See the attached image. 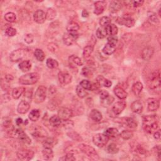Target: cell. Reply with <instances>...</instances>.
<instances>
[{"instance_id": "obj_40", "label": "cell", "mask_w": 161, "mask_h": 161, "mask_svg": "<svg viewBox=\"0 0 161 161\" xmlns=\"http://www.w3.org/2000/svg\"><path fill=\"white\" fill-rule=\"evenodd\" d=\"M5 19L6 21L10 23H13L16 21L17 17L16 14H15L13 12H8L5 14Z\"/></svg>"}, {"instance_id": "obj_1", "label": "cell", "mask_w": 161, "mask_h": 161, "mask_svg": "<svg viewBox=\"0 0 161 161\" xmlns=\"http://www.w3.org/2000/svg\"><path fill=\"white\" fill-rule=\"evenodd\" d=\"M143 128L148 134L154 133L158 128L156 115H147L143 118Z\"/></svg>"}, {"instance_id": "obj_62", "label": "cell", "mask_w": 161, "mask_h": 161, "mask_svg": "<svg viewBox=\"0 0 161 161\" xmlns=\"http://www.w3.org/2000/svg\"><path fill=\"white\" fill-rule=\"evenodd\" d=\"M56 93V88H55L53 86H52L49 88V93L51 95L55 94Z\"/></svg>"}, {"instance_id": "obj_46", "label": "cell", "mask_w": 161, "mask_h": 161, "mask_svg": "<svg viewBox=\"0 0 161 161\" xmlns=\"http://www.w3.org/2000/svg\"><path fill=\"white\" fill-rule=\"evenodd\" d=\"M125 124L127 127L131 128H134L137 127V122L133 118H126L125 121Z\"/></svg>"}, {"instance_id": "obj_8", "label": "cell", "mask_w": 161, "mask_h": 161, "mask_svg": "<svg viewBox=\"0 0 161 161\" xmlns=\"http://www.w3.org/2000/svg\"><path fill=\"white\" fill-rule=\"evenodd\" d=\"M79 34L76 32H67L63 35V42L67 46L72 45L74 42L78 39Z\"/></svg>"}, {"instance_id": "obj_33", "label": "cell", "mask_w": 161, "mask_h": 161, "mask_svg": "<svg viewBox=\"0 0 161 161\" xmlns=\"http://www.w3.org/2000/svg\"><path fill=\"white\" fill-rule=\"evenodd\" d=\"M40 117V112L39 110H33L29 113L28 118L32 121H37Z\"/></svg>"}, {"instance_id": "obj_27", "label": "cell", "mask_w": 161, "mask_h": 161, "mask_svg": "<svg viewBox=\"0 0 161 161\" xmlns=\"http://www.w3.org/2000/svg\"><path fill=\"white\" fill-rule=\"evenodd\" d=\"M115 49H116V46H114L108 43H107L103 49V52L106 55L110 56L113 54L114 51H115Z\"/></svg>"}, {"instance_id": "obj_24", "label": "cell", "mask_w": 161, "mask_h": 161, "mask_svg": "<svg viewBox=\"0 0 161 161\" xmlns=\"http://www.w3.org/2000/svg\"><path fill=\"white\" fill-rule=\"evenodd\" d=\"M25 91V88L24 87H18L14 88L12 91V97L15 99H18L24 94Z\"/></svg>"}, {"instance_id": "obj_45", "label": "cell", "mask_w": 161, "mask_h": 161, "mask_svg": "<svg viewBox=\"0 0 161 161\" xmlns=\"http://www.w3.org/2000/svg\"><path fill=\"white\" fill-rule=\"evenodd\" d=\"M107 151H108V152L110 153V154H114L118 152L119 149L118 148L117 145L116 144L111 143L108 145V147H107Z\"/></svg>"}, {"instance_id": "obj_2", "label": "cell", "mask_w": 161, "mask_h": 161, "mask_svg": "<svg viewBox=\"0 0 161 161\" xmlns=\"http://www.w3.org/2000/svg\"><path fill=\"white\" fill-rule=\"evenodd\" d=\"M40 79V75L37 72H32L21 76L19 82L23 85H32L38 82Z\"/></svg>"}, {"instance_id": "obj_7", "label": "cell", "mask_w": 161, "mask_h": 161, "mask_svg": "<svg viewBox=\"0 0 161 161\" xmlns=\"http://www.w3.org/2000/svg\"><path fill=\"white\" fill-rule=\"evenodd\" d=\"M27 51L25 49H19L13 51L10 55V59L13 63L18 62L21 60L26 55Z\"/></svg>"}, {"instance_id": "obj_61", "label": "cell", "mask_w": 161, "mask_h": 161, "mask_svg": "<svg viewBox=\"0 0 161 161\" xmlns=\"http://www.w3.org/2000/svg\"><path fill=\"white\" fill-rule=\"evenodd\" d=\"M14 79V78L13 77V76L10 75V74H7L6 76H5V80L7 81V82H10L11 81H13Z\"/></svg>"}, {"instance_id": "obj_25", "label": "cell", "mask_w": 161, "mask_h": 161, "mask_svg": "<svg viewBox=\"0 0 161 161\" xmlns=\"http://www.w3.org/2000/svg\"><path fill=\"white\" fill-rule=\"evenodd\" d=\"M19 69L22 72H28L31 69L32 64L28 60H24L19 64Z\"/></svg>"}, {"instance_id": "obj_10", "label": "cell", "mask_w": 161, "mask_h": 161, "mask_svg": "<svg viewBox=\"0 0 161 161\" xmlns=\"http://www.w3.org/2000/svg\"><path fill=\"white\" fill-rule=\"evenodd\" d=\"M17 155L18 158L21 160H30L34 156V152L31 150L28 149H20L19 150Z\"/></svg>"}, {"instance_id": "obj_3", "label": "cell", "mask_w": 161, "mask_h": 161, "mask_svg": "<svg viewBox=\"0 0 161 161\" xmlns=\"http://www.w3.org/2000/svg\"><path fill=\"white\" fill-rule=\"evenodd\" d=\"M79 149L82 153L86 154L91 160H99V157L98 153L96 152V150L91 146H89V145L86 144L81 143L79 145Z\"/></svg>"}, {"instance_id": "obj_55", "label": "cell", "mask_w": 161, "mask_h": 161, "mask_svg": "<svg viewBox=\"0 0 161 161\" xmlns=\"http://www.w3.org/2000/svg\"><path fill=\"white\" fill-rule=\"evenodd\" d=\"M60 160H76V158L74 157V155L72 154H71V153H69V154H66L64 157H63V158L60 159Z\"/></svg>"}, {"instance_id": "obj_37", "label": "cell", "mask_w": 161, "mask_h": 161, "mask_svg": "<svg viewBox=\"0 0 161 161\" xmlns=\"http://www.w3.org/2000/svg\"><path fill=\"white\" fill-rule=\"evenodd\" d=\"M34 56H35V58L37 59V60L40 61V62H42L43 60H44L45 57V53L43 52V50L41 49H37L35 50Z\"/></svg>"}, {"instance_id": "obj_32", "label": "cell", "mask_w": 161, "mask_h": 161, "mask_svg": "<svg viewBox=\"0 0 161 161\" xmlns=\"http://www.w3.org/2000/svg\"><path fill=\"white\" fill-rule=\"evenodd\" d=\"M107 34L110 35H116L118 32V28L114 24H110L106 27Z\"/></svg>"}, {"instance_id": "obj_6", "label": "cell", "mask_w": 161, "mask_h": 161, "mask_svg": "<svg viewBox=\"0 0 161 161\" xmlns=\"http://www.w3.org/2000/svg\"><path fill=\"white\" fill-rule=\"evenodd\" d=\"M109 139L104 134H98L93 137V142L97 147L101 148L108 143Z\"/></svg>"}, {"instance_id": "obj_26", "label": "cell", "mask_w": 161, "mask_h": 161, "mask_svg": "<svg viewBox=\"0 0 161 161\" xmlns=\"http://www.w3.org/2000/svg\"><path fill=\"white\" fill-rule=\"evenodd\" d=\"M42 154L45 160H51L53 157V153L52 148H44L42 150Z\"/></svg>"}, {"instance_id": "obj_58", "label": "cell", "mask_w": 161, "mask_h": 161, "mask_svg": "<svg viewBox=\"0 0 161 161\" xmlns=\"http://www.w3.org/2000/svg\"><path fill=\"white\" fill-rule=\"evenodd\" d=\"M99 96H100V99L102 100V99H105L106 98H108L110 96V95L108 93V92H107L106 91L103 90V91H101L100 92V94H99Z\"/></svg>"}, {"instance_id": "obj_4", "label": "cell", "mask_w": 161, "mask_h": 161, "mask_svg": "<svg viewBox=\"0 0 161 161\" xmlns=\"http://www.w3.org/2000/svg\"><path fill=\"white\" fill-rule=\"evenodd\" d=\"M148 85L150 89H156L160 86V74L159 70L152 72L148 79Z\"/></svg>"}, {"instance_id": "obj_20", "label": "cell", "mask_w": 161, "mask_h": 161, "mask_svg": "<svg viewBox=\"0 0 161 161\" xmlns=\"http://www.w3.org/2000/svg\"><path fill=\"white\" fill-rule=\"evenodd\" d=\"M104 134L109 139H113L117 138L119 134L118 130L115 128H110L106 130Z\"/></svg>"}, {"instance_id": "obj_16", "label": "cell", "mask_w": 161, "mask_h": 161, "mask_svg": "<svg viewBox=\"0 0 161 161\" xmlns=\"http://www.w3.org/2000/svg\"><path fill=\"white\" fill-rule=\"evenodd\" d=\"M154 49L152 47H145L142 51L141 53L142 58L144 60L149 61L152 57L153 55H154Z\"/></svg>"}, {"instance_id": "obj_14", "label": "cell", "mask_w": 161, "mask_h": 161, "mask_svg": "<svg viewBox=\"0 0 161 161\" xmlns=\"http://www.w3.org/2000/svg\"><path fill=\"white\" fill-rule=\"evenodd\" d=\"M117 22L121 25H124L127 27L131 28L135 25V20L131 17H124L118 18L117 20Z\"/></svg>"}, {"instance_id": "obj_50", "label": "cell", "mask_w": 161, "mask_h": 161, "mask_svg": "<svg viewBox=\"0 0 161 161\" xmlns=\"http://www.w3.org/2000/svg\"><path fill=\"white\" fill-rule=\"evenodd\" d=\"M5 34L8 37H14L17 34V30L13 27H8L6 29Z\"/></svg>"}, {"instance_id": "obj_52", "label": "cell", "mask_w": 161, "mask_h": 161, "mask_svg": "<svg viewBox=\"0 0 161 161\" xmlns=\"http://www.w3.org/2000/svg\"><path fill=\"white\" fill-rule=\"evenodd\" d=\"M114 101V98L111 96H109L108 98H106L105 99H102L101 100V104L104 106H108L109 105H110L113 101Z\"/></svg>"}, {"instance_id": "obj_28", "label": "cell", "mask_w": 161, "mask_h": 161, "mask_svg": "<svg viewBox=\"0 0 161 161\" xmlns=\"http://www.w3.org/2000/svg\"><path fill=\"white\" fill-rule=\"evenodd\" d=\"M143 84L140 82H137L134 83L132 88V91L134 94L136 96L139 95L143 89Z\"/></svg>"}, {"instance_id": "obj_57", "label": "cell", "mask_w": 161, "mask_h": 161, "mask_svg": "<svg viewBox=\"0 0 161 161\" xmlns=\"http://www.w3.org/2000/svg\"><path fill=\"white\" fill-rule=\"evenodd\" d=\"M101 85L105 86V87H106V88H110L112 85V82L109 79H107L105 78Z\"/></svg>"}, {"instance_id": "obj_63", "label": "cell", "mask_w": 161, "mask_h": 161, "mask_svg": "<svg viewBox=\"0 0 161 161\" xmlns=\"http://www.w3.org/2000/svg\"><path fill=\"white\" fill-rule=\"evenodd\" d=\"M82 16L84 18L88 17L89 16V13H88V11L87 10H84L82 11Z\"/></svg>"}, {"instance_id": "obj_44", "label": "cell", "mask_w": 161, "mask_h": 161, "mask_svg": "<svg viewBox=\"0 0 161 161\" xmlns=\"http://www.w3.org/2000/svg\"><path fill=\"white\" fill-rule=\"evenodd\" d=\"M55 140L52 138H47L43 142V146L44 148H52L54 145Z\"/></svg>"}, {"instance_id": "obj_48", "label": "cell", "mask_w": 161, "mask_h": 161, "mask_svg": "<svg viewBox=\"0 0 161 161\" xmlns=\"http://www.w3.org/2000/svg\"><path fill=\"white\" fill-rule=\"evenodd\" d=\"M148 17H149V19L151 21L155 23V24H159V18L157 17V14L154 12L149 11L148 12Z\"/></svg>"}, {"instance_id": "obj_41", "label": "cell", "mask_w": 161, "mask_h": 161, "mask_svg": "<svg viewBox=\"0 0 161 161\" xmlns=\"http://www.w3.org/2000/svg\"><path fill=\"white\" fill-rule=\"evenodd\" d=\"M111 20L108 17H103L100 20H99V25L101 27H106L110 24H111Z\"/></svg>"}, {"instance_id": "obj_49", "label": "cell", "mask_w": 161, "mask_h": 161, "mask_svg": "<svg viewBox=\"0 0 161 161\" xmlns=\"http://www.w3.org/2000/svg\"><path fill=\"white\" fill-rule=\"evenodd\" d=\"M82 74L86 78H91L93 76V71L88 67H84L82 69Z\"/></svg>"}, {"instance_id": "obj_29", "label": "cell", "mask_w": 161, "mask_h": 161, "mask_svg": "<svg viewBox=\"0 0 161 161\" xmlns=\"http://www.w3.org/2000/svg\"><path fill=\"white\" fill-rule=\"evenodd\" d=\"M122 7L121 3L119 1H113L110 5V10L113 13L118 11Z\"/></svg>"}, {"instance_id": "obj_11", "label": "cell", "mask_w": 161, "mask_h": 161, "mask_svg": "<svg viewBox=\"0 0 161 161\" xmlns=\"http://www.w3.org/2000/svg\"><path fill=\"white\" fill-rule=\"evenodd\" d=\"M14 135L18 138V140L25 144L31 143V139L21 129H17L14 131Z\"/></svg>"}, {"instance_id": "obj_38", "label": "cell", "mask_w": 161, "mask_h": 161, "mask_svg": "<svg viewBox=\"0 0 161 161\" xmlns=\"http://www.w3.org/2000/svg\"><path fill=\"white\" fill-rule=\"evenodd\" d=\"M46 65L49 68V69H56L59 66V63L55 59H52V58H49L47 61H46Z\"/></svg>"}, {"instance_id": "obj_5", "label": "cell", "mask_w": 161, "mask_h": 161, "mask_svg": "<svg viewBox=\"0 0 161 161\" xmlns=\"http://www.w3.org/2000/svg\"><path fill=\"white\" fill-rule=\"evenodd\" d=\"M47 96V88L44 86L38 87L34 95V101L36 103H40L45 101Z\"/></svg>"}, {"instance_id": "obj_18", "label": "cell", "mask_w": 161, "mask_h": 161, "mask_svg": "<svg viewBox=\"0 0 161 161\" xmlns=\"http://www.w3.org/2000/svg\"><path fill=\"white\" fill-rule=\"evenodd\" d=\"M30 108V103L26 100H22L20 102L17 107V111L20 114H25Z\"/></svg>"}, {"instance_id": "obj_51", "label": "cell", "mask_w": 161, "mask_h": 161, "mask_svg": "<svg viewBox=\"0 0 161 161\" xmlns=\"http://www.w3.org/2000/svg\"><path fill=\"white\" fill-rule=\"evenodd\" d=\"M67 135H69V137H71L72 139H73L74 140H76V141H78V142H79V141L82 140L81 137L76 132H69V133H67Z\"/></svg>"}, {"instance_id": "obj_47", "label": "cell", "mask_w": 161, "mask_h": 161, "mask_svg": "<svg viewBox=\"0 0 161 161\" xmlns=\"http://www.w3.org/2000/svg\"><path fill=\"white\" fill-rule=\"evenodd\" d=\"M80 85L86 90H89V91L92 90V84L91 83L90 81L88 80H85V79L82 80L80 82Z\"/></svg>"}, {"instance_id": "obj_39", "label": "cell", "mask_w": 161, "mask_h": 161, "mask_svg": "<svg viewBox=\"0 0 161 161\" xmlns=\"http://www.w3.org/2000/svg\"><path fill=\"white\" fill-rule=\"evenodd\" d=\"M57 15L56 11L52 8H48L47 12H46V17L48 20H52L54 19Z\"/></svg>"}, {"instance_id": "obj_13", "label": "cell", "mask_w": 161, "mask_h": 161, "mask_svg": "<svg viewBox=\"0 0 161 161\" xmlns=\"http://www.w3.org/2000/svg\"><path fill=\"white\" fill-rule=\"evenodd\" d=\"M126 107V103L124 101H120L114 103L111 108L112 113L114 115H118Z\"/></svg>"}, {"instance_id": "obj_12", "label": "cell", "mask_w": 161, "mask_h": 161, "mask_svg": "<svg viewBox=\"0 0 161 161\" xmlns=\"http://www.w3.org/2000/svg\"><path fill=\"white\" fill-rule=\"evenodd\" d=\"M58 78L60 83L62 85H67L72 81V76L66 71H62L59 73Z\"/></svg>"}, {"instance_id": "obj_23", "label": "cell", "mask_w": 161, "mask_h": 161, "mask_svg": "<svg viewBox=\"0 0 161 161\" xmlns=\"http://www.w3.org/2000/svg\"><path fill=\"white\" fill-rule=\"evenodd\" d=\"M89 117L92 120L97 122L101 121L102 119V114L101 112H99L98 110L96 109H93L89 113Z\"/></svg>"}, {"instance_id": "obj_15", "label": "cell", "mask_w": 161, "mask_h": 161, "mask_svg": "<svg viewBox=\"0 0 161 161\" xmlns=\"http://www.w3.org/2000/svg\"><path fill=\"white\" fill-rule=\"evenodd\" d=\"M46 19H47V17H46V13H45L42 10H37L34 14V20L37 24H43Z\"/></svg>"}, {"instance_id": "obj_54", "label": "cell", "mask_w": 161, "mask_h": 161, "mask_svg": "<svg viewBox=\"0 0 161 161\" xmlns=\"http://www.w3.org/2000/svg\"><path fill=\"white\" fill-rule=\"evenodd\" d=\"M47 47H48V49L52 52H56L59 49V47H58V46L57 44L54 43H50L47 46Z\"/></svg>"}, {"instance_id": "obj_53", "label": "cell", "mask_w": 161, "mask_h": 161, "mask_svg": "<svg viewBox=\"0 0 161 161\" xmlns=\"http://www.w3.org/2000/svg\"><path fill=\"white\" fill-rule=\"evenodd\" d=\"M118 37L116 35H110L108 38V43L112 45L116 46V45L118 43Z\"/></svg>"}, {"instance_id": "obj_30", "label": "cell", "mask_w": 161, "mask_h": 161, "mask_svg": "<svg viewBox=\"0 0 161 161\" xmlns=\"http://www.w3.org/2000/svg\"><path fill=\"white\" fill-rule=\"evenodd\" d=\"M79 25L78 24L74 21H71L67 25L66 29L68 32H76L79 29Z\"/></svg>"}, {"instance_id": "obj_22", "label": "cell", "mask_w": 161, "mask_h": 161, "mask_svg": "<svg viewBox=\"0 0 161 161\" xmlns=\"http://www.w3.org/2000/svg\"><path fill=\"white\" fill-rule=\"evenodd\" d=\"M114 93L120 99H124L128 96L127 92L122 88L119 86H117L114 89Z\"/></svg>"}, {"instance_id": "obj_36", "label": "cell", "mask_w": 161, "mask_h": 161, "mask_svg": "<svg viewBox=\"0 0 161 161\" xmlns=\"http://www.w3.org/2000/svg\"><path fill=\"white\" fill-rule=\"evenodd\" d=\"M108 35L106 27H100L98 28L96 31V37L99 39H103Z\"/></svg>"}, {"instance_id": "obj_35", "label": "cell", "mask_w": 161, "mask_h": 161, "mask_svg": "<svg viewBox=\"0 0 161 161\" xmlns=\"http://www.w3.org/2000/svg\"><path fill=\"white\" fill-rule=\"evenodd\" d=\"M76 93H77V95L81 98H84L87 96L88 95V92L86 91L85 89H84L81 85H78L76 87Z\"/></svg>"}, {"instance_id": "obj_31", "label": "cell", "mask_w": 161, "mask_h": 161, "mask_svg": "<svg viewBox=\"0 0 161 161\" xmlns=\"http://www.w3.org/2000/svg\"><path fill=\"white\" fill-rule=\"evenodd\" d=\"M94 50L93 45H87L84 48L83 50V57L85 59H88L91 57V53H93Z\"/></svg>"}, {"instance_id": "obj_60", "label": "cell", "mask_w": 161, "mask_h": 161, "mask_svg": "<svg viewBox=\"0 0 161 161\" xmlns=\"http://www.w3.org/2000/svg\"><path fill=\"white\" fill-rule=\"evenodd\" d=\"M154 139H156L157 140H160V137H161V134H160V130H157V131H156L154 133Z\"/></svg>"}, {"instance_id": "obj_17", "label": "cell", "mask_w": 161, "mask_h": 161, "mask_svg": "<svg viewBox=\"0 0 161 161\" xmlns=\"http://www.w3.org/2000/svg\"><path fill=\"white\" fill-rule=\"evenodd\" d=\"M106 3L105 1H98L95 3L94 13L96 15H99L103 13L106 8Z\"/></svg>"}, {"instance_id": "obj_19", "label": "cell", "mask_w": 161, "mask_h": 161, "mask_svg": "<svg viewBox=\"0 0 161 161\" xmlns=\"http://www.w3.org/2000/svg\"><path fill=\"white\" fill-rule=\"evenodd\" d=\"M148 110L150 111H157L160 106L159 101L156 98H150L148 99Z\"/></svg>"}, {"instance_id": "obj_42", "label": "cell", "mask_w": 161, "mask_h": 161, "mask_svg": "<svg viewBox=\"0 0 161 161\" xmlns=\"http://www.w3.org/2000/svg\"><path fill=\"white\" fill-rule=\"evenodd\" d=\"M69 60L70 62L74 63V64L77 65L78 66H81L83 64L81 59L79 57L76 56L74 55L71 56L69 57Z\"/></svg>"}, {"instance_id": "obj_21", "label": "cell", "mask_w": 161, "mask_h": 161, "mask_svg": "<svg viewBox=\"0 0 161 161\" xmlns=\"http://www.w3.org/2000/svg\"><path fill=\"white\" fill-rule=\"evenodd\" d=\"M130 107H131L132 111L135 113H140L143 110V105L139 100L134 101Z\"/></svg>"}, {"instance_id": "obj_64", "label": "cell", "mask_w": 161, "mask_h": 161, "mask_svg": "<svg viewBox=\"0 0 161 161\" xmlns=\"http://www.w3.org/2000/svg\"><path fill=\"white\" fill-rule=\"evenodd\" d=\"M23 123V120L21 118H18L16 120V124L18 126L20 125L21 124Z\"/></svg>"}, {"instance_id": "obj_34", "label": "cell", "mask_w": 161, "mask_h": 161, "mask_svg": "<svg viewBox=\"0 0 161 161\" xmlns=\"http://www.w3.org/2000/svg\"><path fill=\"white\" fill-rule=\"evenodd\" d=\"M61 120L58 115H53L49 120L50 124L53 127H58L61 125Z\"/></svg>"}, {"instance_id": "obj_56", "label": "cell", "mask_w": 161, "mask_h": 161, "mask_svg": "<svg viewBox=\"0 0 161 161\" xmlns=\"http://www.w3.org/2000/svg\"><path fill=\"white\" fill-rule=\"evenodd\" d=\"M34 37L32 34H27L25 37L24 40L26 43L30 44V43H32L34 42Z\"/></svg>"}, {"instance_id": "obj_9", "label": "cell", "mask_w": 161, "mask_h": 161, "mask_svg": "<svg viewBox=\"0 0 161 161\" xmlns=\"http://www.w3.org/2000/svg\"><path fill=\"white\" fill-rule=\"evenodd\" d=\"M72 115V111L66 107H61L58 110V117L62 121H66L69 120Z\"/></svg>"}, {"instance_id": "obj_43", "label": "cell", "mask_w": 161, "mask_h": 161, "mask_svg": "<svg viewBox=\"0 0 161 161\" xmlns=\"http://www.w3.org/2000/svg\"><path fill=\"white\" fill-rule=\"evenodd\" d=\"M120 136L124 140H129L133 137L134 134L132 132L130 131V130H124L120 134Z\"/></svg>"}, {"instance_id": "obj_59", "label": "cell", "mask_w": 161, "mask_h": 161, "mask_svg": "<svg viewBox=\"0 0 161 161\" xmlns=\"http://www.w3.org/2000/svg\"><path fill=\"white\" fill-rule=\"evenodd\" d=\"M144 3L143 1H135V2H131V3L132 4V6L134 8H137L142 6L143 3Z\"/></svg>"}]
</instances>
